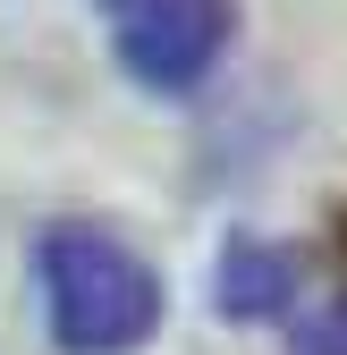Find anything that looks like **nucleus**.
Returning a JSON list of instances; mask_svg holds the SVG:
<instances>
[{"instance_id": "20e7f679", "label": "nucleus", "mask_w": 347, "mask_h": 355, "mask_svg": "<svg viewBox=\"0 0 347 355\" xmlns=\"http://www.w3.org/2000/svg\"><path fill=\"white\" fill-rule=\"evenodd\" d=\"M296 338H305V355H347V288L322 296L305 322H296Z\"/></svg>"}, {"instance_id": "f03ea898", "label": "nucleus", "mask_w": 347, "mask_h": 355, "mask_svg": "<svg viewBox=\"0 0 347 355\" xmlns=\"http://www.w3.org/2000/svg\"><path fill=\"white\" fill-rule=\"evenodd\" d=\"M102 17H110V42H119L127 76L153 85V94L203 85L229 51V26H237L229 0H102Z\"/></svg>"}, {"instance_id": "f257e3e1", "label": "nucleus", "mask_w": 347, "mask_h": 355, "mask_svg": "<svg viewBox=\"0 0 347 355\" xmlns=\"http://www.w3.org/2000/svg\"><path fill=\"white\" fill-rule=\"evenodd\" d=\"M34 271H42L51 338H60L68 355H127V347H144L153 322H161V279H153L110 229H85V220L42 229Z\"/></svg>"}, {"instance_id": "7ed1b4c3", "label": "nucleus", "mask_w": 347, "mask_h": 355, "mask_svg": "<svg viewBox=\"0 0 347 355\" xmlns=\"http://www.w3.org/2000/svg\"><path fill=\"white\" fill-rule=\"evenodd\" d=\"M288 296H296V262H288L280 245L237 237V245L221 254V313H229V322H271Z\"/></svg>"}]
</instances>
